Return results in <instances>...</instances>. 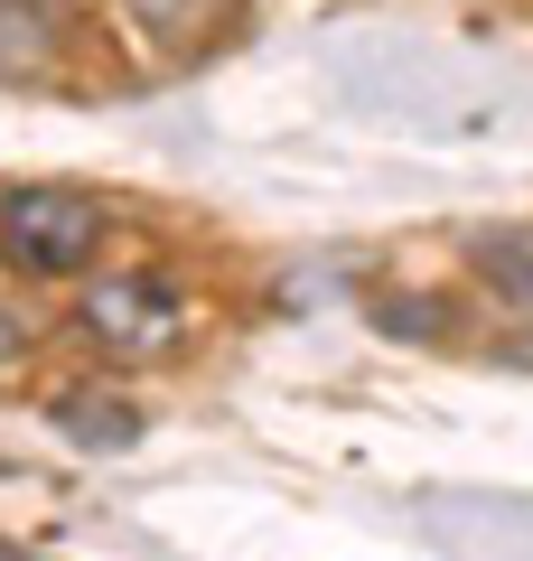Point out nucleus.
<instances>
[{"label":"nucleus","mask_w":533,"mask_h":561,"mask_svg":"<svg viewBox=\"0 0 533 561\" xmlns=\"http://www.w3.org/2000/svg\"><path fill=\"white\" fill-rule=\"evenodd\" d=\"M0 234H10V253L29 272H76L103 234V206L76 197V187H20V197L0 206Z\"/></svg>","instance_id":"f257e3e1"},{"label":"nucleus","mask_w":533,"mask_h":561,"mask_svg":"<svg viewBox=\"0 0 533 561\" xmlns=\"http://www.w3.org/2000/svg\"><path fill=\"white\" fill-rule=\"evenodd\" d=\"M84 328H94L113 356H159V346L178 337V300L159 290L150 272H132V280H94V290H84Z\"/></svg>","instance_id":"f03ea898"},{"label":"nucleus","mask_w":533,"mask_h":561,"mask_svg":"<svg viewBox=\"0 0 533 561\" xmlns=\"http://www.w3.org/2000/svg\"><path fill=\"white\" fill-rule=\"evenodd\" d=\"M477 515H458V496H431V534L440 542H477V552H496V542H533V515H487V496H468Z\"/></svg>","instance_id":"7ed1b4c3"},{"label":"nucleus","mask_w":533,"mask_h":561,"mask_svg":"<svg viewBox=\"0 0 533 561\" xmlns=\"http://www.w3.org/2000/svg\"><path fill=\"white\" fill-rule=\"evenodd\" d=\"M57 421L76 431V449H132V440H140V421L122 412V402H94V393H84V402H57Z\"/></svg>","instance_id":"20e7f679"},{"label":"nucleus","mask_w":533,"mask_h":561,"mask_svg":"<svg viewBox=\"0 0 533 561\" xmlns=\"http://www.w3.org/2000/svg\"><path fill=\"white\" fill-rule=\"evenodd\" d=\"M477 272H487L514 309H533V234H487L477 243Z\"/></svg>","instance_id":"39448f33"},{"label":"nucleus","mask_w":533,"mask_h":561,"mask_svg":"<svg viewBox=\"0 0 533 561\" xmlns=\"http://www.w3.org/2000/svg\"><path fill=\"white\" fill-rule=\"evenodd\" d=\"M216 10H225V0H140V20H150L159 38H197Z\"/></svg>","instance_id":"423d86ee"},{"label":"nucleus","mask_w":533,"mask_h":561,"mask_svg":"<svg viewBox=\"0 0 533 561\" xmlns=\"http://www.w3.org/2000/svg\"><path fill=\"white\" fill-rule=\"evenodd\" d=\"M10 346H20V328H10V319H0V356H10Z\"/></svg>","instance_id":"0eeeda50"},{"label":"nucleus","mask_w":533,"mask_h":561,"mask_svg":"<svg viewBox=\"0 0 533 561\" xmlns=\"http://www.w3.org/2000/svg\"><path fill=\"white\" fill-rule=\"evenodd\" d=\"M0 552H10V542H0Z\"/></svg>","instance_id":"6e6552de"},{"label":"nucleus","mask_w":533,"mask_h":561,"mask_svg":"<svg viewBox=\"0 0 533 561\" xmlns=\"http://www.w3.org/2000/svg\"><path fill=\"white\" fill-rule=\"evenodd\" d=\"M524 365H533V356H524Z\"/></svg>","instance_id":"1a4fd4ad"}]
</instances>
